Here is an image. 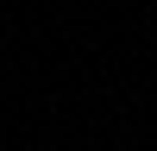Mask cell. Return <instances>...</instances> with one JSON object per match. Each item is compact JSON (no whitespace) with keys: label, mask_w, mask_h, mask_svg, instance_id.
<instances>
[{"label":"cell","mask_w":157,"mask_h":151,"mask_svg":"<svg viewBox=\"0 0 157 151\" xmlns=\"http://www.w3.org/2000/svg\"><path fill=\"white\" fill-rule=\"evenodd\" d=\"M126 151H138V145H126Z\"/></svg>","instance_id":"6da1fadb"}]
</instances>
